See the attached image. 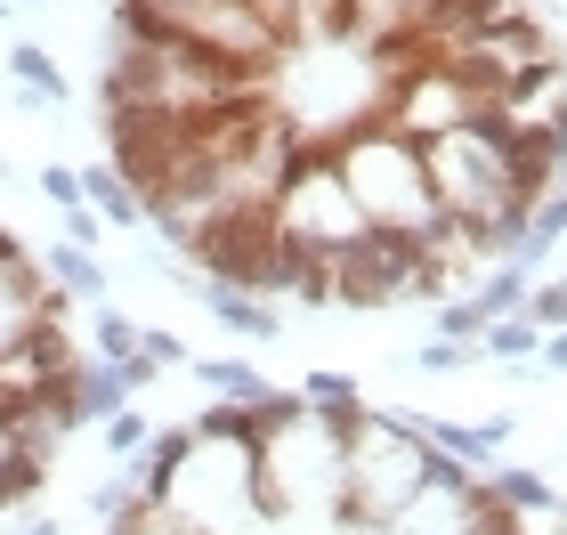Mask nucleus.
I'll list each match as a JSON object with an SVG mask.
<instances>
[{
    "label": "nucleus",
    "instance_id": "1",
    "mask_svg": "<svg viewBox=\"0 0 567 535\" xmlns=\"http://www.w3.org/2000/svg\"><path fill=\"white\" fill-rule=\"evenodd\" d=\"M171 519H187L195 535H268V503H260V471H251V414L244 405H203L187 422V446L154 487Z\"/></svg>",
    "mask_w": 567,
    "mask_h": 535
},
{
    "label": "nucleus",
    "instance_id": "2",
    "mask_svg": "<svg viewBox=\"0 0 567 535\" xmlns=\"http://www.w3.org/2000/svg\"><path fill=\"white\" fill-rule=\"evenodd\" d=\"M251 414V471L276 527L292 519H341V422L317 414L300 390H268Z\"/></svg>",
    "mask_w": 567,
    "mask_h": 535
},
{
    "label": "nucleus",
    "instance_id": "3",
    "mask_svg": "<svg viewBox=\"0 0 567 535\" xmlns=\"http://www.w3.org/2000/svg\"><path fill=\"white\" fill-rule=\"evenodd\" d=\"M446 471H462V463L422 439L414 414L357 405L341 422V527H390L405 503H414L430 479H446Z\"/></svg>",
    "mask_w": 567,
    "mask_h": 535
},
{
    "label": "nucleus",
    "instance_id": "4",
    "mask_svg": "<svg viewBox=\"0 0 567 535\" xmlns=\"http://www.w3.org/2000/svg\"><path fill=\"white\" fill-rule=\"evenodd\" d=\"M381 73L365 65V49L324 41V49H284V65L268 73V106L292 131L300 155H332L349 131L381 122Z\"/></svg>",
    "mask_w": 567,
    "mask_h": 535
},
{
    "label": "nucleus",
    "instance_id": "5",
    "mask_svg": "<svg viewBox=\"0 0 567 535\" xmlns=\"http://www.w3.org/2000/svg\"><path fill=\"white\" fill-rule=\"evenodd\" d=\"M332 171H341V187H349L357 212H365L373 236L430 244L437 227H446V212H437V195H430V171H422V146L398 138L390 122L349 131L341 146H332Z\"/></svg>",
    "mask_w": 567,
    "mask_h": 535
},
{
    "label": "nucleus",
    "instance_id": "6",
    "mask_svg": "<svg viewBox=\"0 0 567 535\" xmlns=\"http://www.w3.org/2000/svg\"><path fill=\"white\" fill-rule=\"evenodd\" d=\"M430 195L454 227H495L503 212H527L519 203V163H511V138L495 122H462V131L422 146Z\"/></svg>",
    "mask_w": 567,
    "mask_h": 535
},
{
    "label": "nucleus",
    "instance_id": "7",
    "mask_svg": "<svg viewBox=\"0 0 567 535\" xmlns=\"http://www.w3.org/2000/svg\"><path fill=\"white\" fill-rule=\"evenodd\" d=\"M268 212H276V236L292 251H308V260H341V251H357L373 236L365 212H357L349 187H341V171H332V155H300Z\"/></svg>",
    "mask_w": 567,
    "mask_h": 535
},
{
    "label": "nucleus",
    "instance_id": "8",
    "mask_svg": "<svg viewBox=\"0 0 567 535\" xmlns=\"http://www.w3.org/2000/svg\"><path fill=\"white\" fill-rule=\"evenodd\" d=\"M332 268V300L341 309H405V300H446V276L430 268V244L405 236H365L357 251H341Z\"/></svg>",
    "mask_w": 567,
    "mask_h": 535
},
{
    "label": "nucleus",
    "instance_id": "9",
    "mask_svg": "<svg viewBox=\"0 0 567 535\" xmlns=\"http://www.w3.org/2000/svg\"><path fill=\"white\" fill-rule=\"evenodd\" d=\"M486 106H495V90H486V82H471V73H454V65L430 58L422 73L390 82V97H381V122H390L398 138L430 146V138L462 131V122H486Z\"/></svg>",
    "mask_w": 567,
    "mask_h": 535
},
{
    "label": "nucleus",
    "instance_id": "10",
    "mask_svg": "<svg viewBox=\"0 0 567 535\" xmlns=\"http://www.w3.org/2000/svg\"><path fill=\"white\" fill-rule=\"evenodd\" d=\"M519 527L527 519L503 512L478 471H446V479H430V487L405 503L390 527H373V535H519Z\"/></svg>",
    "mask_w": 567,
    "mask_h": 535
},
{
    "label": "nucleus",
    "instance_id": "11",
    "mask_svg": "<svg viewBox=\"0 0 567 535\" xmlns=\"http://www.w3.org/2000/svg\"><path fill=\"white\" fill-rule=\"evenodd\" d=\"M486 122H495L503 138H551V131H567V58L519 73V82H503L495 106H486Z\"/></svg>",
    "mask_w": 567,
    "mask_h": 535
},
{
    "label": "nucleus",
    "instance_id": "12",
    "mask_svg": "<svg viewBox=\"0 0 567 535\" xmlns=\"http://www.w3.org/2000/svg\"><path fill=\"white\" fill-rule=\"evenodd\" d=\"M41 317H58V285H41V268H33V260L0 268V357H9L24 333H33Z\"/></svg>",
    "mask_w": 567,
    "mask_h": 535
},
{
    "label": "nucleus",
    "instance_id": "13",
    "mask_svg": "<svg viewBox=\"0 0 567 535\" xmlns=\"http://www.w3.org/2000/svg\"><path fill=\"white\" fill-rule=\"evenodd\" d=\"M187 292L227 325V333H244V341H276L284 333L276 300H260V292H236V285H219V276H187Z\"/></svg>",
    "mask_w": 567,
    "mask_h": 535
},
{
    "label": "nucleus",
    "instance_id": "14",
    "mask_svg": "<svg viewBox=\"0 0 567 535\" xmlns=\"http://www.w3.org/2000/svg\"><path fill=\"white\" fill-rule=\"evenodd\" d=\"M9 73H17V106L24 114H41V106H65V65L58 58H49V49L41 41H9Z\"/></svg>",
    "mask_w": 567,
    "mask_h": 535
},
{
    "label": "nucleus",
    "instance_id": "15",
    "mask_svg": "<svg viewBox=\"0 0 567 535\" xmlns=\"http://www.w3.org/2000/svg\"><path fill=\"white\" fill-rule=\"evenodd\" d=\"M478 479H486V495H495L503 512H519V519H544V512H559V487H551L544 471H519V463H486Z\"/></svg>",
    "mask_w": 567,
    "mask_h": 535
},
{
    "label": "nucleus",
    "instance_id": "16",
    "mask_svg": "<svg viewBox=\"0 0 567 535\" xmlns=\"http://www.w3.org/2000/svg\"><path fill=\"white\" fill-rule=\"evenodd\" d=\"M82 203H90L106 227H146V203L114 178V163H90V171H82Z\"/></svg>",
    "mask_w": 567,
    "mask_h": 535
},
{
    "label": "nucleus",
    "instance_id": "17",
    "mask_svg": "<svg viewBox=\"0 0 567 535\" xmlns=\"http://www.w3.org/2000/svg\"><path fill=\"white\" fill-rule=\"evenodd\" d=\"M195 373H203V390L227 398V405H260L268 398V381H260L251 357H195Z\"/></svg>",
    "mask_w": 567,
    "mask_h": 535
},
{
    "label": "nucleus",
    "instance_id": "18",
    "mask_svg": "<svg viewBox=\"0 0 567 535\" xmlns=\"http://www.w3.org/2000/svg\"><path fill=\"white\" fill-rule=\"evenodd\" d=\"M73 405H82V422H106L131 405V390H122L114 366H97V357H82V373H73Z\"/></svg>",
    "mask_w": 567,
    "mask_h": 535
},
{
    "label": "nucleus",
    "instance_id": "19",
    "mask_svg": "<svg viewBox=\"0 0 567 535\" xmlns=\"http://www.w3.org/2000/svg\"><path fill=\"white\" fill-rule=\"evenodd\" d=\"M535 349H544V325L535 317H495L478 333V357H495V366H535Z\"/></svg>",
    "mask_w": 567,
    "mask_h": 535
},
{
    "label": "nucleus",
    "instance_id": "20",
    "mask_svg": "<svg viewBox=\"0 0 567 535\" xmlns=\"http://www.w3.org/2000/svg\"><path fill=\"white\" fill-rule=\"evenodd\" d=\"M146 503H154V495L138 487L131 471H106V479H97V487H90V519H97V527H122V519H138Z\"/></svg>",
    "mask_w": 567,
    "mask_h": 535
},
{
    "label": "nucleus",
    "instance_id": "21",
    "mask_svg": "<svg viewBox=\"0 0 567 535\" xmlns=\"http://www.w3.org/2000/svg\"><path fill=\"white\" fill-rule=\"evenodd\" d=\"M41 268L58 276V292H106V276H97V251H82V244H49Z\"/></svg>",
    "mask_w": 567,
    "mask_h": 535
},
{
    "label": "nucleus",
    "instance_id": "22",
    "mask_svg": "<svg viewBox=\"0 0 567 535\" xmlns=\"http://www.w3.org/2000/svg\"><path fill=\"white\" fill-rule=\"evenodd\" d=\"M300 398L317 405V414H332V422H349L357 405H365V390H357L349 373H300Z\"/></svg>",
    "mask_w": 567,
    "mask_h": 535
},
{
    "label": "nucleus",
    "instance_id": "23",
    "mask_svg": "<svg viewBox=\"0 0 567 535\" xmlns=\"http://www.w3.org/2000/svg\"><path fill=\"white\" fill-rule=\"evenodd\" d=\"M90 341H97V349H90L97 366H122V357H138V325L122 317V309H97V333H90Z\"/></svg>",
    "mask_w": 567,
    "mask_h": 535
},
{
    "label": "nucleus",
    "instance_id": "24",
    "mask_svg": "<svg viewBox=\"0 0 567 535\" xmlns=\"http://www.w3.org/2000/svg\"><path fill=\"white\" fill-rule=\"evenodd\" d=\"M478 366V341H422L414 349V373H462Z\"/></svg>",
    "mask_w": 567,
    "mask_h": 535
},
{
    "label": "nucleus",
    "instance_id": "25",
    "mask_svg": "<svg viewBox=\"0 0 567 535\" xmlns=\"http://www.w3.org/2000/svg\"><path fill=\"white\" fill-rule=\"evenodd\" d=\"M478 333H486L478 300H437V341H478Z\"/></svg>",
    "mask_w": 567,
    "mask_h": 535
},
{
    "label": "nucleus",
    "instance_id": "26",
    "mask_svg": "<svg viewBox=\"0 0 567 535\" xmlns=\"http://www.w3.org/2000/svg\"><path fill=\"white\" fill-rule=\"evenodd\" d=\"M154 439L146 430V414H131V405H122V414H106V454H122V463H131V454Z\"/></svg>",
    "mask_w": 567,
    "mask_h": 535
},
{
    "label": "nucleus",
    "instance_id": "27",
    "mask_svg": "<svg viewBox=\"0 0 567 535\" xmlns=\"http://www.w3.org/2000/svg\"><path fill=\"white\" fill-rule=\"evenodd\" d=\"M527 317L544 325V333H551V325H567V268L551 276V285H535V292H527Z\"/></svg>",
    "mask_w": 567,
    "mask_h": 535
},
{
    "label": "nucleus",
    "instance_id": "28",
    "mask_svg": "<svg viewBox=\"0 0 567 535\" xmlns=\"http://www.w3.org/2000/svg\"><path fill=\"white\" fill-rule=\"evenodd\" d=\"M138 357H146L154 373H171V366H195V357H187V341H178V333H146V325H138Z\"/></svg>",
    "mask_w": 567,
    "mask_h": 535
},
{
    "label": "nucleus",
    "instance_id": "29",
    "mask_svg": "<svg viewBox=\"0 0 567 535\" xmlns=\"http://www.w3.org/2000/svg\"><path fill=\"white\" fill-rule=\"evenodd\" d=\"M41 195L58 203V212H73V203H82V171H65V163H49L41 171Z\"/></svg>",
    "mask_w": 567,
    "mask_h": 535
},
{
    "label": "nucleus",
    "instance_id": "30",
    "mask_svg": "<svg viewBox=\"0 0 567 535\" xmlns=\"http://www.w3.org/2000/svg\"><path fill=\"white\" fill-rule=\"evenodd\" d=\"M97 227H106V219H97L90 203H73V212H65V244H82V251H97Z\"/></svg>",
    "mask_w": 567,
    "mask_h": 535
},
{
    "label": "nucleus",
    "instance_id": "31",
    "mask_svg": "<svg viewBox=\"0 0 567 535\" xmlns=\"http://www.w3.org/2000/svg\"><path fill=\"white\" fill-rule=\"evenodd\" d=\"M535 373H567V325H551L544 349H535Z\"/></svg>",
    "mask_w": 567,
    "mask_h": 535
},
{
    "label": "nucleus",
    "instance_id": "32",
    "mask_svg": "<svg viewBox=\"0 0 567 535\" xmlns=\"http://www.w3.org/2000/svg\"><path fill=\"white\" fill-rule=\"evenodd\" d=\"M17 260H33V251H24V244L9 236V227H0V268H17Z\"/></svg>",
    "mask_w": 567,
    "mask_h": 535
},
{
    "label": "nucleus",
    "instance_id": "33",
    "mask_svg": "<svg viewBox=\"0 0 567 535\" xmlns=\"http://www.w3.org/2000/svg\"><path fill=\"white\" fill-rule=\"evenodd\" d=\"M17 535H65V527H58V519H49V512H41V519H24Z\"/></svg>",
    "mask_w": 567,
    "mask_h": 535
},
{
    "label": "nucleus",
    "instance_id": "34",
    "mask_svg": "<svg viewBox=\"0 0 567 535\" xmlns=\"http://www.w3.org/2000/svg\"><path fill=\"white\" fill-rule=\"evenodd\" d=\"M17 463V446H9V422H0V471H9Z\"/></svg>",
    "mask_w": 567,
    "mask_h": 535
},
{
    "label": "nucleus",
    "instance_id": "35",
    "mask_svg": "<svg viewBox=\"0 0 567 535\" xmlns=\"http://www.w3.org/2000/svg\"><path fill=\"white\" fill-rule=\"evenodd\" d=\"M97 535H114V527H97Z\"/></svg>",
    "mask_w": 567,
    "mask_h": 535
},
{
    "label": "nucleus",
    "instance_id": "36",
    "mask_svg": "<svg viewBox=\"0 0 567 535\" xmlns=\"http://www.w3.org/2000/svg\"><path fill=\"white\" fill-rule=\"evenodd\" d=\"M106 9H114V0H106Z\"/></svg>",
    "mask_w": 567,
    "mask_h": 535
}]
</instances>
